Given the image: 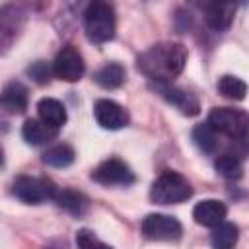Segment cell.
<instances>
[{
  "instance_id": "cell-18",
  "label": "cell",
  "mask_w": 249,
  "mask_h": 249,
  "mask_svg": "<svg viewBox=\"0 0 249 249\" xmlns=\"http://www.w3.org/2000/svg\"><path fill=\"white\" fill-rule=\"evenodd\" d=\"M54 200H56V204H58L62 210H66V212H70V214H74V216H82V214L88 210V206H89L88 198H86L82 193L70 191V189L56 193Z\"/></svg>"
},
{
  "instance_id": "cell-19",
  "label": "cell",
  "mask_w": 249,
  "mask_h": 249,
  "mask_svg": "<svg viewBox=\"0 0 249 249\" xmlns=\"http://www.w3.org/2000/svg\"><path fill=\"white\" fill-rule=\"evenodd\" d=\"M193 142L196 144V148L200 152L214 154L218 148V132L208 123H200L193 128Z\"/></svg>"
},
{
  "instance_id": "cell-15",
  "label": "cell",
  "mask_w": 249,
  "mask_h": 249,
  "mask_svg": "<svg viewBox=\"0 0 249 249\" xmlns=\"http://www.w3.org/2000/svg\"><path fill=\"white\" fill-rule=\"evenodd\" d=\"M21 136L27 144L41 146V144H47L49 140H53L56 136V130L47 126L41 119H27L21 126Z\"/></svg>"
},
{
  "instance_id": "cell-22",
  "label": "cell",
  "mask_w": 249,
  "mask_h": 249,
  "mask_svg": "<svg viewBox=\"0 0 249 249\" xmlns=\"http://www.w3.org/2000/svg\"><path fill=\"white\" fill-rule=\"evenodd\" d=\"M214 167L226 179H239L243 175V163L233 154H222V156H218L216 161H214Z\"/></svg>"
},
{
  "instance_id": "cell-2",
  "label": "cell",
  "mask_w": 249,
  "mask_h": 249,
  "mask_svg": "<svg viewBox=\"0 0 249 249\" xmlns=\"http://www.w3.org/2000/svg\"><path fill=\"white\" fill-rule=\"evenodd\" d=\"M191 195H193L191 183L181 173L171 169L161 171L150 189V198L156 204H179L191 198Z\"/></svg>"
},
{
  "instance_id": "cell-13",
  "label": "cell",
  "mask_w": 249,
  "mask_h": 249,
  "mask_svg": "<svg viewBox=\"0 0 249 249\" xmlns=\"http://www.w3.org/2000/svg\"><path fill=\"white\" fill-rule=\"evenodd\" d=\"M37 113H39V119L47 124V126H51V128H54V130H58L60 126H64V123H66V109H64V105L58 101V99H54V97H43V99H39V103H37Z\"/></svg>"
},
{
  "instance_id": "cell-17",
  "label": "cell",
  "mask_w": 249,
  "mask_h": 249,
  "mask_svg": "<svg viewBox=\"0 0 249 249\" xmlns=\"http://www.w3.org/2000/svg\"><path fill=\"white\" fill-rule=\"evenodd\" d=\"M239 237V230L231 222H222L220 226L212 228L210 245L212 249H233Z\"/></svg>"
},
{
  "instance_id": "cell-7",
  "label": "cell",
  "mask_w": 249,
  "mask_h": 249,
  "mask_svg": "<svg viewBox=\"0 0 249 249\" xmlns=\"http://www.w3.org/2000/svg\"><path fill=\"white\" fill-rule=\"evenodd\" d=\"M86 64L80 51L72 45H66L58 51L53 62V74L64 82H78L84 76Z\"/></svg>"
},
{
  "instance_id": "cell-20",
  "label": "cell",
  "mask_w": 249,
  "mask_h": 249,
  "mask_svg": "<svg viewBox=\"0 0 249 249\" xmlns=\"http://www.w3.org/2000/svg\"><path fill=\"white\" fill-rule=\"evenodd\" d=\"M218 91L226 97V99H233V101H241L247 93V84L231 74H226L218 80Z\"/></svg>"
},
{
  "instance_id": "cell-12",
  "label": "cell",
  "mask_w": 249,
  "mask_h": 249,
  "mask_svg": "<svg viewBox=\"0 0 249 249\" xmlns=\"http://www.w3.org/2000/svg\"><path fill=\"white\" fill-rule=\"evenodd\" d=\"M233 14H235V4H231V2H214V4L206 6L204 19H206L210 29L226 31V29H230V25L233 21Z\"/></svg>"
},
{
  "instance_id": "cell-11",
  "label": "cell",
  "mask_w": 249,
  "mask_h": 249,
  "mask_svg": "<svg viewBox=\"0 0 249 249\" xmlns=\"http://www.w3.org/2000/svg\"><path fill=\"white\" fill-rule=\"evenodd\" d=\"M226 214L228 208L222 200H214V198H206L195 204L193 208V218L196 224L204 226V228H216L222 222H226Z\"/></svg>"
},
{
  "instance_id": "cell-24",
  "label": "cell",
  "mask_w": 249,
  "mask_h": 249,
  "mask_svg": "<svg viewBox=\"0 0 249 249\" xmlns=\"http://www.w3.org/2000/svg\"><path fill=\"white\" fill-rule=\"evenodd\" d=\"M51 68L43 62V60H37V62H33L29 68H27V74L37 82V84H47L49 80H51Z\"/></svg>"
},
{
  "instance_id": "cell-14",
  "label": "cell",
  "mask_w": 249,
  "mask_h": 249,
  "mask_svg": "<svg viewBox=\"0 0 249 249\" xmlns=\"http://www.w3.org/2000/svg\"><path fill=\"white\" fill-rule=\"evenodd\" d=\"M2 107L8 113L19 115L27 109V89L19 82H8L2 89Z\"/></svg>"
},
{
  "instance_id": "cell-4",
  "label": "cell",
  "mask_w": 249,
  "mask_h": 249,
  "mask_svg": "<svg viewBox=\"0 0 249 249\" xmlns=\"http://www.w3.org/2000/svg\"><path fill=\"white\" fill-rule=\"evenodd\" d=\"M216 132L241 140L249 134V115L241 109H231V107H214L208 113L206 121Z\"/></svg>"
},
{
  "instance_id": "cell-16",
  "label": "cell",
  "mask_w": 249,
  "mask_h": 249,
  "mask_svg": "<svg viewBox=\"0 0 249 249\" xmlns=\"http://www.w3.org/2000/svg\"><path fill=\"white\" fill-rule=\"evenodd\" d=\"M93 80H95L101 88H105V89H115V88L123 86V82L126 80V70H124V66L119 64V62H109V64L101 66V68L95 72Z\"/></svg>"
},
{
  "instance_id": "cell-1",
  "label": "cell",
  "mask_w": 249,
  "mask_h": 249,
  "mask_svg": "<svg viewBox=\"0 0 249 249\" xmlns=\"http://www.w3.org/2000/svg\"><path fill=\"white\" fill-rule=\"evenodd\" d=\"M187 64V49L181 43H158L138 56V68L156 84H171Z\"/></svg>"
},
{
  "instance_id": "cell-9",
  "label": "cell",
  "mask_w": 249,
  "mask_h": 249,
  "mask_svg": "<svg viewBox=\"0 0 249 249\" xmlns=\"http://www.w3.org/2000/svg\"><path fill=\"white\" fill-rule=\"evenodd\" d=\"M93 117L101 128L119 130L128 124V113L123 105L111 99H97L93 105Z\"/></svg>"
},
{
  "instance_id": "cell-6",
  "label": "cell",
  "mask_w": 249,
  "mask_h": 249,
  "mask_svg": "<svg viewBox=\"0 0 249 249\" xmlns=\"http://www.w3.org/2000/svg\"><path fill=\"white\" fill-rule=\"evenodd\" d=\"M140 230L144 237L154 241H175L183 233L179 220L167 214H148L146 218H142Z\"/></svg>"
},
{
  "instance_id": "cell-5",
  "label": "cell",
  "mask_w": 249,
  "mask_h": 249,
  "mask_svg": "<svg viewBox=\"0 0 249 249\" xmlns=\"http://www.w3.org/2000/svg\"><path fill=\"white\" fill-rule=\"evenodd\" d=\"M12 193L16 198H19L25 204H41L45 200H51L56 196V187L47 177H31V175H19L16 177L12 185Z\"/></svg>"
},
{
  "instance_id": "cell-3",
  "label": "cell",
  "mask_w": 249,
  "mask_h": 249,
  "mask_svg": "<svg viewBox=\"0 0 249 249\" xmlns=\"http://www.w3.org/2000/svg\"><path fill=\"white\" fill-rule=\"evenodd\" d=\"M84 29L91 43H107L115 37V10L107 2H91L84 12Z\"/></svg>"
},
{
  "instance_id": "cell-23",
  "label": "cell",
  "mask_w": 249,
  "mask_h": 249,
  "mask_svg": "<svg viewBox=\"0 0 249 249\" xmlns=\"http://www.w3.org/2000/svg\"><path fill=\"white\" fill-rule=\"evenodd\" d=\"M76 245H78V249H113L111 245L97 239L95 233L86 230V228L76 231Z\"/></svg>"
},
{
  "instance_id": "cell-10",
  "label": "cell",
  "mask_w": 249,
  "mask_h": 249,
  "mask_svg": "<svg viewBox=\"0 0 249 249\" xmlns=\"http://www.w3.org/2000/svg\"><path fill=\"white\" fill-rule=\"evenodd\" d=\"M156 89L161 97H165L171 105H175L183 115H198L200 111V103H198V97L187 89H181L173 84H156Z\"/></svg>"
},
{
  "instance_id": "cell-8",
  "label": "cell",
  "mask_w": 249,
  "mask_h": 249,
  "mask_svg": "<svg viewBox=\"0 0 249 249\" xmlns=\"http://www.w3.org/2000/svg\"><path fill=\"white\" fill-rule=\"evenodd\" d=\"M91 179L99 185L111 187V185H130L134 183V173L130 171V167L117 158H109L105 161H101L93 171H91Z\"/></svg>"
},
{
  "instance_id": "cell-21",
  "label": "cell",
  "mask_w": 249,
  "mask_h": 249,
  "mask_svg": "<svg viewBox=\"0 0 249 249\" xmlns=\"http://www.w3.org/2000/svg\"><path fill=\"white\" fill-rule=\"evenodd\" d=\"M74 150L68 144H56L51 146L45 154H43V163L51 165V167H66L74 161Z\"/></svg>"
}]
</instances>
